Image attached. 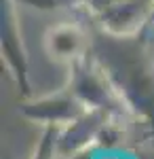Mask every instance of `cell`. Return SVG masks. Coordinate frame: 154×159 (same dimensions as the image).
<instances>
[{"label":"cell","instance_id":"1","mask_svg":"<svg viewBox=\"0 0 154 159\" xmlns=\"http://www.w3.org/2000/svg\"><path fill=\"white\" fill-rule=\"evenodd\" d=\"M91 159H137L131 153H125V151H112V148H104V151H97Z\"/></svg>","mask_w":154,"mask_h":159}]
</instances>
